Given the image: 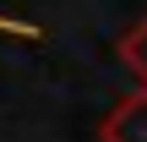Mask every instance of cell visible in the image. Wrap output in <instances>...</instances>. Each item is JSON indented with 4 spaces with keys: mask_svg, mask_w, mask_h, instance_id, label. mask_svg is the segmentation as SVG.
Instances as JSON below:
<instances>
[{
    "mask_svg": "<svg viewBox=\"0 0 147 142\" xmlns=\"http://www.w3.org/2000/svg\"><path fill=\"white\" fill-rule=\"evenodd\" d=\"M98 142H147V88L109 104V115L98 120Z\"/></svg>",
    "mask_w": 147,
    "mask_h": 142,
    "instance_id": "cell-1",
    "label": "cell"
},
{
    "mask_svg": "<svg viewBox=\"0 0 147 142\" xmlns=\"http://www.w3.org/2000/svg\"><path fill=\"white\" fill-rule=\"evenodd\" d=\"M0 33H22V38H38V27H27V22H11V16H0Z\"/></svg>",
    "mask_w": 147,
    "mask_h": 142,
    "instance_id": "cell-3",
    "label": "cell"
},
{
    "mask_svg": "<svg viewBox=\"0 0 147 142\" xmlns=\"http://www.w3.org/2000/svg\"><path fill=\"white\" fill-rule=\"evenodd\" d=\"M120 66L147 88V16L136 22V27H125V33H120Z\"/></svg>",
    "mask_w": 147,
    "mask_h": 142,
    "instance_id": "cell-2",
    "label": "cell"
}]
</instances>
